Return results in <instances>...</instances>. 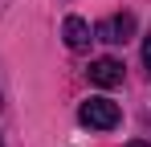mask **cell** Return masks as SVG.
Segmentation results:
<instances>
[{"instance_id":"52a82bcc","label":"cell","mask_w":151,"mask_h":147,"mask_svg":"<svg viewBox=\"0 0 151 147\" xmlns=\"http://www.w3.org/2000/svg\"><path fill=\"white\" fill-rule=\"evenodd\" d=\"M0 147H4V139H0Z\"/></svg>"},{"instance_id":"7a4b0ae2","label":"cell","mask_w":151,"mask_h":147,"mask_svg":"<svg viewBox=\"0 0 151 147\" xmlns=\"http://www.w3.org/2000/svg\"><path fill=\"white\" fill-rule=\"evenodd\" d=\"M94 37L106 41V45H127L135 37V17L131 12H114V17H106V21L94 24Z\"/></svg>"},{"instance_id":"5b68a950","label":"cell","mask_w":151,"mask_h":147,"mask_svg":"<svg viewBox=\"0 0 151 147\" xmlns=\"http://www.w3.org/2000/svg\"><path fill=\"white\" fill-rule=\"evenodd\" d=\"M143 66H147V74H151V37L143 41Z\"/></svg>"},{"instance_id":"3957f363","label":"cell","mask_w":151,"mask_h":147,"mask_svg":"<svg viewBox=\"0 0 151 147\" xmlns=\"http://www.w3.org/2000/svg\"><path fill=\"white\" fill-rule=\"evenodd\" d=\"M90 82L102 86V90L123 86V61H114V57H98V61H90Z\"/></svg>"},{"instance_id":"8992f818","label":"cell","mask_w":151,"mask_h":147,"mask_svg":"<svg viewBox=\"0 0 151 147\" xmlns=\"http://www.w3.org/2000/svg\"><path fill=\"white\" fill-rule=\"evenodd\" d=\"M127 147H147V143H143V139H135V143H127Z\"/></svg>"},{"instance_id":"277c9868","label":"cell","mask_w":151,"mask_h":147,"mask_svg":"<svg viewBox=\"0 0 151 147\" xmlns=\"http://www.w3.org/2000/svg\"><path fill=\"white\" fill-rule=\"evenodd\" d=\"M61 37H65V45L74 49V53H82V49H90V24L82 21V17H65V24H61Z\"/></svg>"},{"instance_id":"6da1fadb","label":"cell","mask_w":151,"mask_h":147,"mask_svg":"<svg viewBox=\"0 0 151 147\" xmlns=\"http://www.w3.org/2000/svg\"><path fill=\"white\" fill-rule=\"evenodd\" d=\"M78 122L90 127V131H114L123 122V110H119V102H110V98L98 94V98H86L78 106Z\"/></svg>"}]
</instances>
